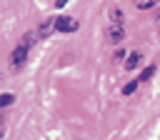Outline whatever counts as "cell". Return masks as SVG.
<instances>
[{
	"label": "cell",
	"instance_id": "1",
	"mask_svg": "<svg viewBox=\"0 0 160 140\" xmlns=\"http://www.w3.org/2000/svg\"><path fill=\"white\" fill-rule=\"evenodd\" d=\"M28 50H30V48L20 42V45L10 52V68H12V70H18V68H22V65H25V60H28Z\"/></svg>",
	"mask_w": 160,
	"mask_h": 140
},
{
	"label": "cell",
	"instance_id": "10",
	"mask_svg": "<svg viewBox=\"0 0 160 140\" xmlns=\"http://www.w3.org/2000/svg\"><path fill=\"white\" fill-rule=\"evenodd\" d=\"M12 100H15V98H12L10 92H2V95H0V105H2V108H8V105H12Z\"/></svg>",
	"mask_w": 160,
	"mask_h": 140
},
{
	"label": "cell",
	"instance_id": "8",
	"mask_svg": "<svg viewBox=\"0 0 160 140\" xmlns=\"http://www.w3.org/2000/svg\"><path fill=\"white\" fill-rule=\"evenodd\" d=\"M110 22L122 25V10H120V8H112V10H110Z\"/></svg>",
	"mask_w": 160,
	"mask_h": 140
},
{
	"label": "cell",
	"instance_id": "3",
	"mask_svg": "<svg viewBox=\"0 0 160 140\" xmlns=\"http://www.w3.org/2000/svg\"><path fill=\"white\" fill-rule=\"evenodd\" d=\"M105 38H108L110 42H115V45H118V42L125 38V28H122V25H118V22H110V25H108V30H105Z\"/></svg>",
	"mask_w": 160,
	"mask_h": 140
},
{
	"label": "cell",
	"instance_id": "9",
	"mask_svg": "<svg viewBox=\"0 0 160 140\" xmlns=\"http://www.w3.org/2000/svg\"><path fill=\"white\" fill-rule=\"evenodd\" d=\"M138 85H140V80H138V78H135V80H130V82L122 88V95H132V92L138 90Z\"/></svg>",
	"mask_w": 160,
	"mask_h": 140
},
{
	"label": "cell",
	"instance_id": "2",
	"mask_svg": "<svg viewBox=\"0 0 160 140\" xmlns=\"http://www.w3.org/2000/svg\"><path fill=\"white\" fill-rule=\"evenodd\" d=\"M55 30L58 32H75L78 30V20L70 18V15H60V18H55Z\"/></svg>",
	"mask_w": 160,
	"mask_h": 140
},
{
	"label": "cell",
	"instance_id": "5",
	"mask_svg": "<svg viewBox=\"0 0 160 140\" xmlns=\"http://www.w3.org/2000/svg\"><path fill=\"white\" fill-rule=\"evenodd\" d=\"M138 65H140V52H130L125 60V70H135Z\"/></svg>",
	"mask_w": 160,
	"mask_h": 140
},
{
	"label": "cell",
	"instance_id": "13",
	"mask_svg": "<svg viewBox=\"0 0 160 140\" xmlns=\"http://www.w3.org/2000/svg\"><path fill=\"white\" fill-rule=\"evenodd\" d=\"M158 25H160V15H158Z\"/></svg>",
	"mask_w": 160,
	"mask_h": 140
},
{
	"label": "cell",
	"instance_id": "4",
	"mask_svg": "<svg viewBox=\"0 0 160 140\" xmlns=\"http://www.w3.org/2000/svg\"><path fill=\"white\" fill-rule=\"evenodd\" d=\"M52 30H55V18H48V20H42V22H40V28H38V35H40V38H48Z\"/></svg>",
	"mask_w": 160,
	"mask_h": 140
},
{
	"label": "cell",
	"instance_id": "6",
	"mask_svg": "<svg viewBox=\"0 0 160 140\" xmlns=\"http://www.w3.org/2000/svg\"><path fill=\"white\" fill-rule=\"evenodd\" d=\"M155 72H158V68H155V65H148V68H145V70L138 75V80H140V82H148V80H150Z\"/></svg>",
	"mask_w": 160,
	"mask_h": 140
},
{
	"label": "cell",
	"instance_id": "7",
	"mask_svg": "<svg viewBox=\"0 0 160 140\" xmlns=\"http://www.w3.org/2000/svg\"><path fill=\"white\" fill-rule=\"evenodd\" d=\"M160 0H135V5H138V10H150V8H155Z\"/></svg>",
	"mask_w": 160,
	"mask_h": 140
},
{
	"label": "cell",
	"instance_id": "12",
	"mask_svg": "<svg viewBox=\"0 0 160 140\" xmlns=\"http://www.w3.org/2000/svg\"><path fill=\"white\" fill-rule=\"evenodd\" d=\"M62 5H68V0H55V8H62Z\"/></svg>",
	"mask_w": 160,
	"mask_h": 140
},
{
	"label": "cell",
	"instance_id": "11",
	"mask_svg": "<svg viewBox=\"0 0 160 140\" xmlns=\"http://www.w3.org/2000/svg\"><path fill=\"white\" fill-rule=\"evenodd\" d=\"M122 58H125V50H122V48H120V50H118V52H115V58H112V60H118V62H120V60H122Z\"/></svg>",
	"mask_w": 160,
	"mask_h": 140
}]
</instances>
